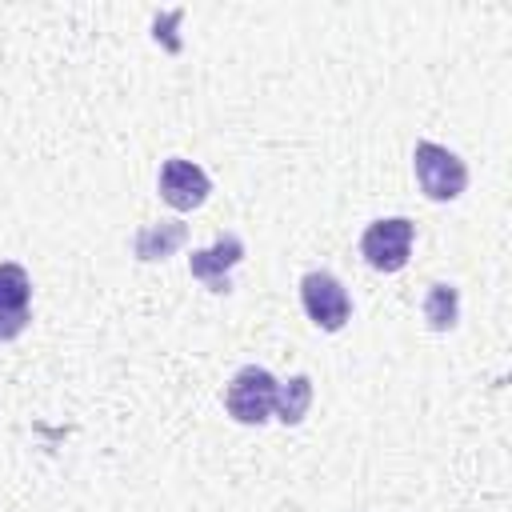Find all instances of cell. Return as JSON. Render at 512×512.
Segmentation results:
<instances>
[{
  "label": "cell",
  "mask_w": 512,
  "mask_h": 512,
  "mask_svg": "<svg viewBox=\"0 0 512 512\" xmlns=\"http://www.w3.org/2000/svg\"><path fill=\"white\" fill-rule=\"evenodd\" d=\"M28 304H32V280L20 264H0V340H16L28 328Z\"/></svg>",
  "instance_id": "cell-6"
},
{
  "label": "cell",
  "mask_w": 512,
  "mask_h": 512,
  "mask_svg": "<svg viewBox=\"0 0 512 512\" xmlns=\"http://www.w3.org/2000/svg\"><path fill=\"white\" fill-rule=\"evenodd\" d=\"M156 184H160V200L172 204L176 212L200 208L208 200V192H212L208 172L200 164H192V160H180V156H172V160L160 164V180Z\"/></svg>",
  "instance_id": "cell-5"
},
{
  "label": "cell",
  "mask_w": 512,
  "mask_h": 512,
  "mask_svg": "<svg viewBox=\"0 0 512 512\" xmlns=\"http://www.w3.org/2000/svg\"><path fill=\"white\" fill-rule=\"evenodd\" d=\"M412 220L408 216H388V220H372L360 236V252L376 272H400L412 256Z\"/></svg>",
  "instance_id": "cell-3"
},
{
  "label": "cell",
  "mask_w": 512,
  "mask_h": 512,
  "mask_svg": "<svg viewBox=\"0 0 512 512\" xmlns=\"http://www.w3.org/2000/svg\"><path fill=\"white\" fill-rule=\"evenodd\" d=\"M240 260H244V240H240V236H220L212 248H200V252L188 256V272H192L196 280H204L208 292H228V288H232L228 272H232Z\"/></svg>",
  "instance_id": "cell-7"
},
{
  "label": "cell",
  "mask_w": 512,
  "mask_h": 512,
  "mask_svg": "<svg viewBox=\"0 0 512 512\" xmlns=\"http://www.w3.org/2000/svg\"><path fill=\"white\" fill-rule=\"evenodd\" d=\"M272 404H276V376L260 364L240 368L224 392V408L236 424H264L272 416Z\"/></svg>",
  "instance_id": "cell-2"
},
{
  "label": "cell",
  "mask_w": 512,
  "mask_h": 512,
  "mask_svg": "<svg viewBox=\"0 0 512 512\" xmlns=\"http://www.w3.org/2000/svg\"><path fill=\"white\" fill-rule=\"evenodd\" d=\"M412 172H416V184L428 200H456L464 188H468V168L456 152H448L444 144H432V140H420L416 152H412Z\"/></svg>",
  "instance_id": "cell-1"
},
{
  "label": "cell",
  "mask_w": 512,
  "mask_h": 512,
  "mask_svg": "<svg viewBox=\"0 0 512 512\" xmlns=\"http://www.w3.org/2000/svg\"><path fill=\"white\" fill-rule=\"evenodd\" d=\"M300 300H304V312L316 328L324 332H340L352 316V300H348V288L332 276V272H308L300 280Z\"/></svg>",
  "instance_id": "cell-4"
},
{
  "label": "cell",
  "mask_w": 512,
  "mask_h": 512,
  "mask_svg": "<svg viewBox=\"0 0 512 512\" xmlns=\"http://www.w3.org/2000/svg\"><path fill=\"white\" fill-rule=\"evenodd\" d=\"M184 236H188V228L180 220L148 224V228L136 232V260H164L184 244Z\"/></svg>",
  "instance_id": "cell-8"
},
{
  "label": "cell",
  "mask_w": 512,
  "mask_h": 512,
  "mask_svg": "<svg viewBox=\"0 0 512 512\" xmlns=\"http://www.w3.org/2000/svg\"><path fill=\"white\" fill-rule=\"evenodd\" d=\"M308 404H312V380L300 372V376H292L288 384H276L272 416L284 420V424H300V420L308 416Z\"/></svg>",
  "instance_id": "cell-9"
},
{
  "label": "cell",
  "mask_w": 512,
  "mask_h": 512,
  "mask_svg": "<svg viewBox=\"0 0 512 512\" xmlns=\"http://www.w3.org/2000/svg\"><path fill=\"white\" fill-rule=\"evenodd\" d=\"M456 316H460V292L452 284H432L428 296H424V320L432 332H448L456 328Z\"/></svg>",
  "instance_id": "cell-10"
}]
</instances>
